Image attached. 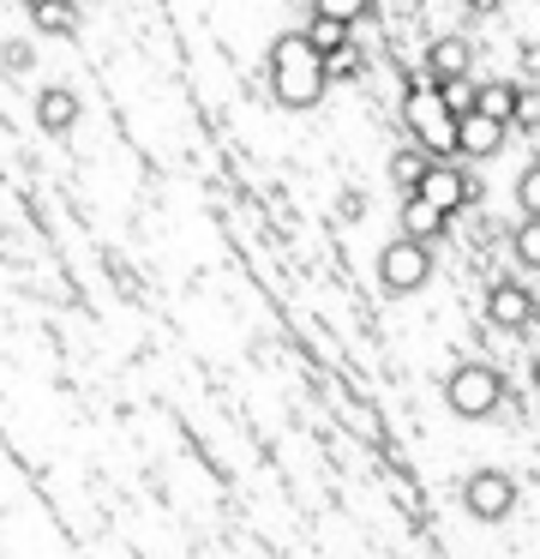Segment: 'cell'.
<instances>
[{"label":"cell","instance_id":"cell-22","mask_svg":"<svg viewBox=\"0 0 540 559\" xmlns=\"http://www.w3.org/2000/svg\"><path fill=\"white\" fill-rule=\"evenodd\" d=\"M523 85H540V43H523Z\"/></svg>","mask_w":540,"mask_h":559},{"label":"cell","instance_id":"cell-20","mask_svg":"<svg viewBox=\"0 0 540 559\" xmlns=\"http://www.w3.org/2000/svg\"><path fill=\"white\" fill-rule=\"evenodd\" d=\"M0 67H7L12 79H24V73H31V67H36V49H31V43H24V37L0 43Z\"/></svg>","mask_w":540,"mask_h":559},{"label":"cell","instance_id":"cell-4","mask_svg":"<svg viewBox=\"0 0 540 559\" xmlns=\"http://www.w3.org/2000/svg\"><path fill=\"white\" fill-rule=\"evenodd\" d=\"M480 193H487V187L475 181V169H468V163H456V157H432V169H427V181H420V193H415V199H427L432 211L456 217V211L480 205Z\"/></svg>","mask_w":540,"mask_h":559},{"label":"cell","instance_id":"cell-21","mask_svg":"<svg viewBox=\"0 0 540 559\" xmlns=\"http://www.w3.org/2000/svg\"><path fill=\"white\" fill-rule=\"evenodd\" d=\"M324 73H331V79H360V73H367V55H360V49H343L331 67H324Z\"/></svg>","mask_w":540,"mask_h":559},{"label":"cell","instance_id":"cell-10","mask_svg":"<svg viewBox=\"0 0 540 559\" xmlns=\"http://www.w3.org/2000/svg\"><path fill=\"white\" fill-rule=\"evenodd\" d=\"M72 121H79V91L72 85H43L36 91V127H43V133H67Z\"/></svg>","mask_w":540,"mask_h":559},{"label":"cell","instance_id":"cell-2","mask_svg":"<svg viewBox=\"0 0 540 559\" xmlns=\"http://www.w3.org/2000/svg\"><path fill=\"white\" fill-rule=\"evenodd\" d=\"M444 403H451V415H463V421H487L504 403V373L492 361H456L451 373H444Z\"/></svg>","mask_w":540,"mask_h":559},{"label":"cell","instance_id":"cell-17","mask_svg":"<svg viewBox=\"0 0 540 559\" xmlns=\"http://www.w3.org/2000/svg\"><path fill=\"white\" fill-rule=\"evenodd\" d=\"M511 253H516V265H528V271H540V223H516L511 229Z\"/></svg>","mask_w":540,"mask_h":559},{"label":"cell","instance_id":"cell-26","mask_svg":"<svg viewBox=\"0 0 540 559\" xmlns=\"http://www.w3.org/2000/svg\"><path fill=\"white\" fill-rule=\"evenodd\" d=\"M24 7H31V13H36V7H48V0H24Z\"/></svg>","mask_w":540,"mask_h":559},{"label":"cell","instance_id":"cell-3","mask_svg":"<svg viewBox=\"0 0 540 559\" xmlns=\"http://www.w3.org/2000/svg\"><path fill=\"white\" fill-rule=\"evenodd\" d=\"M403 121H408V145H420L427 157H451L456 151V115L432 85H415L403 97Z\"/></svg>","mask_w":540,"mask_h":559},{"label":"cell","instance_id":"cell-15","mask_svg":"<svg viewBox=\"0 0 540 559\" xmlns=\"http://www.w3.org/2000/svg\"><path fill=\"white\" fill-rule=\"evenodd\" d=\"M367 13H372V0H312V19H331V25H348V31Z\"/></svg>","mask_w":540,"mask_h":559},{"label":"cell","instance_id":"cell-23","mask_svg":"<svg viewBox=\"0 0 540 559\" xmlns=\"http://www.w3.org/2000/svg\"><path fill=\"white\" fill-rule=\"evenodd\" d=\"M360 205H367V199H360L355 187H348V193H343V205H336V217H343V223H360Z\"/></svg>","mask_w":540,"mask_h":559},{"label":"cell","instance_id":"cell-18","mask_svg":"<svg viewBox=\"0 0 540 559\" xmlns=\"http://www.w3.org/2000/svg\"><path fill=\"white\" fill-rule=\"evenodd\" d=\"M516 205H523L528 223H540V157L528 163L523 175H516Z\"/></svg>","mask_w":540,"mask_h":559},{"label":"cell","instance_id":"cell-8","mask_svg":"<svg viewBox=\"0 0 540 559\" xmlns=\"http://www.w3.org/2000/svg\"><path fill=\"white\" fill-rule=\"evenodd\" d=\"M468 73H475V43L468 37H432L427 43V85L432 91L468 85Z\"/></svg>","mask_w":540,"mask_h":559},{"label":"cell","instance_id":"cell-1","mask_svg":"<svg viewBox=\"0 0 540 559\" xmlns=\"http://www.w3.org/2000/svg\"><path fill=\"white\" fill-rule=\"evenodd\" d=\"M264 73H271V97L283 103V109H319L324 91H331V73H324V61L307 49L300 31H283V37L271 43Z\"/></svg>","mask_w":540,"mask_h":559},{"label":"cell","instance_id":"cell-6","mask_svg":"<svg viewBox=\"0 0 540 559\" xmlns=\"http://www.w3.org/2000/svg\"><path fill=\"white\" fill-rule=\"evenodd\" d=\"M463 506H468V518H480V523H504L516 511V475H504V469H475L463 481Z\"/></svg>","mask_w":540,"mask_h":559},{"label":"cell","instance_id":"cell-25","mask_svg":"<svg viewBox=\"0 0 540 559\" xmlns=\"http://www.w3.org/2000/svg\"><path fill=\"white\" fill-rule=\"evenodd\" d=\"M528 385L540 391V355H528Z\"/></svg>","mask_w":540,"mask_h":559},{"label":"cell","instance_id":"cell-5","mask_svg":"<svg viewBox=\"0 0 540 559\" xmlns=\"http://www.w3.org/2000/svg\"><path fill=\"white\" fill-rule=\"evenodd\" d=\"M379 283L384 295H415L432 283V247L408 241V235H396V241H384L379 253Z\"/></svg>","mask_w":540,"mask_h":559},{"label":"cell","instance_id":"cell-24","mask_svg":"<svg viewBox=\"0 0 540 559\" xmlns=\"http://www.w3.org/2000/svg\"><path fill=\"white\" fill-rule=\"evenodd\" d=\"M463 7H468V13H480V19H487V13H499L504 0H463Z\"/></svg>","mask_w":540,"mask_h":559},{"label":"cell","instance_id":"cell-19","mask_svg":"<svg viewBox=\"0 0 540 559\" xmlns=\"http://www.w3.org/2000/svg\"><path fill=\"white\" fill-rule=\"evenodd\" d=\"M511 127H516V133H540V85H523V97H516Z\"/></svg>","mask_w":540,"mask_h":559},{"label":"cell","instance_id":"cell-13","mask_svg":"<svg viewBox=\"0 0 540 559\" xmlns=\"http://www.w3.org/2000/svg\"><path fill=\"white\" fill-rule=\"evenodd\" d=\"M300 37H307V49L319 55L324 67H331L343 49H355V31H348V25H331V19H307V31H300Z\"/></svg>","mask_w":540,"mask_h":559},{"label":"cell","instance_id":"cell-9","mask_svg":"<svg viewBox=\"0 0 540 559\" xmlns=\"http://www.w3.org/2000/svg\"><path fill=\"white\" fill-rule=\"evenodd\" d=\"M504 139H511V127H499V121H487V115H456V157H468V163H480V157H499L504 151Z\"/></svg>","mask_w":540,"mask_h":559},{"label":"cell","instance_id":"cell-11","mask_svg":"<svg viewBox=\"0 0 540 559\" xmlns=\"http://www.w3.org/2000/svg\"><path fill=\"white\" fill-rule=\"evenodd\" d=\"M516 97H523V85H516V79H487V85H475V115H487V121L511 127Z\"/></svg>","mask_w":540,"mask_h":559},{"label":"cell","instance_id":"cell-16","mask_svg":"<svg viewBox=\"0 0 540 559\" xmlns=\"http://www.w3.org/2000/svg\"><path fill=\"white\" fill-rule=\"evenodd\" d=\"M36 31H48V37H72V31H79L72 0H48V7H36Z\"/></svg>","mask_w":540,"mask_h":559},{"label":"cell","instance_id":"cell-14","mask_svg":"<svg viewBox=\"0 0 540 559\" xmlns=\"http://www.w3.org/2000/svg\"><path fill=\"white\" fill-rule=\"evenodd\" d=\"M427 169H432V157H427L420 145H396V157H391V181L403 187V199H415V193H420Z\"/></svg>","mask_w":540,"mask_h":559},{"label":"cell","instance_id":"cell-7","mask_svg":"<svg viewBox=\"0 0 540 559\" xmlns=\"http://www.w3.org/2000/svg\"><path fill=\"white\" fill-rule=\"evenodd\" d=\"M487 319L499 331H528L540 319V295L523 277H492L487 283Z\"/></svg>","mask_w":540,"mask_h":559},{"label":"cell","instance_id":"cell-12","mask_svg":"<svg viewBox=\"0 0 540 559\" xmlns=\"http://www.w3.org/2000/svg\"><path fill=\"white\" fill-rule=\"evenodd\" d=\"M444 229H451V217H444V211H432L427 199H403V235H408V241L432 247Z\"/></svg>","mask_w":540,"mask_h":559}]
</instances>
